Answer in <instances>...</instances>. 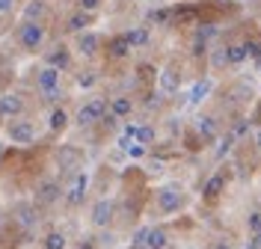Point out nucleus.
Returning <instances> with one entry per match:
<instances>
[{
  "instance_id": "obj_33",
  "label": "nucleus",
  "mask_w": 261,
  "mask_h": 249,
  "mask_svg": "<svg viewBox=\"0 0 261 249\" xmlns=\"http://www.w3.org/2000/svg\"><path fill=\"white\" fill-rule=\"evenodd\" d=\"M101 122H104L107 128H116V122H119V119H116L113 113H104V116H101Z\"/></svg>"
},
{
  "instance_id": "obj_27",
  "label": "nucleus",
  "mask_w": 261,
  "mask_h": 249,
  "mask_svg": "<svg viewBox=\"0 0 261 249\" xmlns=\"http://www.w3.org/2000/svg\"><path fill=\"white\" fill-rule=\"evenodd\" d=\"M122 146L128 149V154H130V157H143V154H146V149H143V146H137V143H130V140H125Z\"/></svg>"
},
{
  "instance_id": "obj_36",
  "label": "nucleus",
  "mask_w": 261,
  "mask_h": 249,
  "mask_svg": "<svg viewBox=\"0 0 261 249\" xmlns=\"http://www.w3.org/2000/svg\"><path fill=\"white\" fill-rule=\"evenodd\" d=\"M249 226H252L255 232H261V214H252V216H249Z\"/></svg>"
},
{
  "instance_id": "obj_32",
  "label": "nucleus",
  "mask_w": 261,
  "mask_h": 249,
  "mask_svg": "<svg viewBox=\"0 0 261 249\" xmlns=\"http://www.w3.org/2000/svg\"><path fill=\"white\" fill-rule=\"evenodd\" d=\"M12 9H15V0H0V15H6Z\"/></svg>"
},
{
  "instance_id": "obj_15",
  "label": "nucleus",
  "mask_w": 261,
  "mask_h": 249,
  "mask_svg": "<svg viewBox=\"0 0 261 249\" xmlns=\"http://www.w3.org/2000/svg\"><path fill=\"white\" fill-rule=\"evenodd\" d=\"M83 193H86V175H74V184H71V190H68V202L77 205V202L83 199Z\"/></svg>"
},
{
  "instance_id": "obj_11",
  "label": "nucleus",
  "mask_w": 261,
  "mask_h": 249,
  "mask_svg": "<svg viewBox=\"0 0 261 249\" xmlns=\"http://www.w3.org/2000/svg\"><path fill=\"white\" fill-rule=\"evenodd\" d=\"M110 214H113V205H110L107 199L95 202V208H92V219H95V226H107Z\"/></svg>"
},
{
  "instance_id": "obj_18",
  "label": "nucleus",
  "mask_w": 261,
  "mask_h": 249,
  "mask_svg": "<svg viewBox=\"0 0 261 249\" xmlns=\"http://www.w3.org/2000/svg\"><path fill=\"white\" fill-rule=\"evenodd\" d=\"M50 131H63L65 125H68V113H65L63 107H60V110H54V113H50Z\"/></svg>"
},
{
  "instance_id": "obj_39",
  "label": "nucleus",
  "mask_w": 261,
  "mask_h": 249,
  "mask_svg": "<svg viewBox=\"0 0 261 249\" xmlns=\"http://www.w3.org/2000/svg\"><path fill=\"white\" fill-rule=\"evenodd\" d=\"M81 249H92V246H89V243H83V246H81Z\"/></svg>"
},
{
  "instance_id": "obj_30",
  "label": "nucleus",
  "mask_w": 261,
  "mask_h": 249,
  "mask_svg": "<svg viewBox=\"0 0 261 249\" xmlns=\"http://www.w3.org/2000/svg\"><path fill=\"white\" fill-rule=\"evenodd\" d=\"M246 57H261V42H246Z\"/></svg>"
},
{
  "instance_id": "obj_9",
  "label": "nucleus",
  "mask_w": 261,
  "mask_h": 249,
  "mask_svg": "<svg viewBox=\"0 0 261 249\" xmlns=\"http://www.w3.org/2000/svg\"><path fill=\"white\" fill-rule=\"evenodd\" d=\"M130 110H134V101H130L128 95H116V98L110 101V113H113L116 119L130 116Z\"/></svg>"
},
{
  "instance_id": "obj_20",
  "label": "nucleus",
  "mask_w": 261,
  "mask_h": 249,
  "mask_svg": "<svg viewBox=\"0 0 261 249\" xmlns=\"http://www.w3.org/2000/svg\"><path fill=\"white\" fill-rule=\"evenodd\" d=\"M42 12H45V3H42V0L27 3V6H24V18H27V24H30L33 18H42Z\"/></svg>"
},
{
  "instance_id": "obj_42",
  "label": "nucleus",
  "mask_w": 261,
  "mask_h": 249,
  "mask_svg": "<svg viewBox=\"0 0 261 249\" xmlns=\"http://www.w3.org/2000/svg\"><path fill=\"white\" fill-rule=\"evenodd\" d=\"M258 66H261V57H258Z\"/></svg>"
},
{
  "instance_id": "obj_17",
  "label": "nucleus",
  "mask_w": 261,
  "mask_h": 249,
  "mask_svg": "<svg viewBox=\"0 0 261 249\" xmlns=\"http://www.w3.org/2000/svg\"><path fill=\"white\" fill-rule=\"evenodd\" d=\"M244 60H246L244 45H231V48H226V66H238V63H244Z\"/></svg>"
},
{
  "instance_id": "obj_26",
  "label": "nucleus",
  "mask_w": 261,
  "mask_h": 249,
  "mask_svg": "<svg viewBox=\"0 0 261 249\" xmlns=\"http://www.w3.org/2000/svg\"><path fill=\"white\" fill-rule=\"evenodd\" d=\"M214 33H217L214 27H199V30H196V42H202V45H205L208 39H214Z\"/></svg>"
},
{
  "instance_id": "obj_2",
  "label": "nucleus",
  "mask_w": 261,
  "mask_h": 249,
  "mask_svg": "<svg viewBox=\"0 0 261 249\" xmlns=\"http://www.w3.org/2000/svg\"><path fill=\"white\" fill-rule=\"evenodd\" d=\"M6 133H9V140L18 143V146H27V143L36 140V128H33V122H27V119H15V122H9Z\"/></svg>"
},
{
  "instance_id": "obj_25",
  "label": "nucleus",
  "mask_w": 261,
  "mask_h": 249,
  "mask_svg": "<svg viewBox=\"0 0 261 249\" xmlns=\"http://www.w3.org/2000/svg\"><path fill=\"white\" fill-rule=\"evenodd\" d=\"M45 249H65V237L63 234H48V237H45Z\"/></svg>"
},
{
  "instance_id": "obj_24",
  "label": "nucleus",
  "mask_w": 261,
  "mask_h": 249,
  "mask_svg": "<svg viewBox=\"0 0 261 249\" xmlns=\"http://www.w3.org/2000/svg\"><path fill=\"white\" fill-rule=\"evenodd\" d=\"M169 18H172L169 9H151V12H148V21H151V24H166Z\"/></svg>"
},
{
  "instance_id": "obj_19",
  "label": "nucleus",
  "mask_w": 261,
  "mask_h": 249,
  "mask_svg": "<svg viewBox=\"0 0 261 249\" xmlns=\"http://www.w3.org/2000/svg\"><path fill=\"white\" fill-rule=\"evenodd\" d=\"M128 50H130V45L119 36V39H113L110 42V57H116V60H122V57H128Z\"/></svg>"
},
{
  "instance_id": "obj_7",
  "label": "nucleus",
  "mask_w": 261,
  "mask_h": 249,
  "mask_svg": "<svg viewBox=\"0 0 261 249\" xmlns=\"http://www.w3.org/2000/svg\"><path fill=\"white\" fill-rule=\"evenodd\" d=\"M158 202H161L163 211H178V205H181V193L175 190V187H163L161 193H158Z\"/></svg>"
},
{
  "instance_id": "obj_21",
  "label": "nucleus",
  "mask_w": 261,
  "mask_h": 249,
  "mask_svg": "<svg viewBox=\"0 0 261 249\" xmlns=\"http://www.w3.org/2000/svg\"><path fill=\"white\" fill-rule=\"evenodd\" d=\"M223 175H214L211 181H208V187H205V196H208V199H217V196H220V190H223Z\"/></svg>"
},
{
  "instance_id": "obj_1",
  "label": "nucleus",
  "mask_w": 261,
  "mask_h": 249,
  "mask_svg": "<svg viewBox=\"0 0 261 249\" xmlns=\"http://www.w3.org/2000/svg\"><path fill=\"white\" fill-rule=\"evenodd\" d=\"M18 42H21V48L24 50H36L42 42H45V27L39 24V21H24L21 24V30H18Z\"/></svg>"
},
{
  "instance_id": "obj_41",
  "label": "nucleus",
  "mask_w": 261,
  "mask_h": 249,
  "mask_svg": "<svg viewBox=\"0 0 261 249\" xmlns=\"http://www.w3.org/2000/svg\"><path fill=\"white\" fill-rule=\"evenodd\" d=\"M246 3H255V0H246Z\"/></svg>"
},
{
  "instance_id": "obj_37",
  "label": "nucleus",
  "mask_w": 261,
  "mask_h": 249,
  "mask_svg": "<svg viewBox=\"0 0 261 249\" xmlns=\"http://www.w3.org/2000/svg\"><path fill=\"white\" fill-rule=\"evenodd\" d=\"M249 246H252V249H261V232L252 237V243H249Z\"/></svg>"
},
{
  "instance_id": "obj_35",
  "label": "nucleus",
  "mask_w": 261,
  "mask_h": 249,
  "mask_svg": "<svg viewBox=\"0 0 261 249\" xmlns=\"http://www.w3.org/2000/svg\"><path fill=\"white\" fill-rule=\"evenodd\" d=\"M246 128H249L246 122H238V125H234V133H231V136H244V133H246Z\"/></svg>"
},
{
  "instance_id": "obj_16",
  "label": "nucleus",
  "mask_w": 261,
  "mask_h": 249,
  "mask_svg": "<svg viewBox=\"0 0 261 249\" xmlns=\"http://www.w3.org/2000/svg\"><path fill=\"white\" fill-rule=\"evenodd\" d=\"M122 39L128 42L130 48H134V45H146L148 42V30L146 27H134V30H128V33H122Z\"/></svg>"
},
{
  "instance_id": "obj_12",
  "label": "nucleus",
  "mask_w": 261,
  "mask_h": 249,
  "mask_svg": "<svg viewBox=\"0 0 261 249\" xmlns=\"http://www.w3.org/2000/svg\"><path fill=\"white\" fill-rule=\"evenodd\" d=\"M143 243H146L148 249H163V246H166V234H163L161 229H146Z\"/></svg>"
},
{
  "instance_id": "obj_10",
  "label": "nucleus",
  "mask_w": 261,
  "mask_h": 249,
  "mask_svg": "<svg viewBox=\"0 0 261 249\" xmlns=\"http://www.w3.org/2000/svg\"><path fill=\"white\" fill-rule=\"evenodd\" d=\"M39 86H42L45 92L57 89V86H60V71H57V68H50V66H45L42 71H39Z\"/></svg>"
},
{
  "instance_id": "obj_6",
  "label": "nucleus",
  "mask_w": 261,
  "mask_h": 249,
  "mask_svg": "<svg viewBox=\"0 0 261 249\" xmlns=\"http://www.w3.org/2000/svg\"><path fill=\"white\" fill-rule=\"evenodd\" d=\"M68 63H71V53H68V48H65V45H57V48L48 53V66L57 68V71L68 68Z\"/></svg>"
},
{
  "instance_id": "obj_31",
  "label": "nucleus",
  "mask_w": 261,
  "mask_h": 249,
  "mask_svg": "<svg viewBox=\"0 0 261 249\" xmlns=\"http://www.w3.org/2000/svg\"><path fill=\"white\" fill-rule=\"evenodd\" d=\"M137 136H140V143H151V140H154V131H151V128H140Z\"/></svg>"
},
{
  "instance_id": "obj_13",
  "label": "nucleus",
  "mask_w": 261,
  "mask_h": 249,
  "mask_svg": "<svg viewBox=\"0 0 261 249\" xmlns=\"http://www.w3.org/2000/svg\"><path fill=\"white\" fill-rule=\"evenodd\" d=\"M196 131L202 133V140H214L217 136V125H214L211 116H199L196 119Z\"/></svg>"
},
{
  "instance_id": "obj_29",
  "label": "nucleus",
  "mask_w": 261,
  "mask_h": 249,
  "mask_svg": "<svg viewBox=\"0 0 261 249\" xmlns=\"http://www.w3.org/2000/svg\"><path fill=\"white\" fill-rule=\"evenodd\" d=\"M77 3H81V12H86V15L95 12L98 6H101V0H77Z\"/></svg>"
},
{
  "instance_id": "obj_8",
  "label": "nucleus",
  "mask_w": 261,
  "mask_h": 249,
  "mask_svg": "<svg viewBox=\"0 0 261 249\" xmlns=\"http://www.w3.org/2000/svg\"><path fill=\"white\" fill-rule=\"evenodd\" d=\"M57 196H60V184L57 181H42L39 184V193H36V202H39V205H50Z\"/></svg>"
},
{
  "instance_id": "obj_23",
  "label": "nucleus",
  "mask_w": 261,
  "mask_h": 249,
  "mask_svg": "<svg viewBox=\"0 0 261 249\" xmlns=\"http://www.w3.org/2000/svg\"><path fill=\"white\" fill-rule=\"evenodd\" d=\"M211 92V80H202V83H196L193 86V92H190V101H202L205 95Z\"/></svg>"
},
{
  "instance_id": "obj_4",
  "label": "nucleus",
  "mask_w": 261,
  "mask_h": 249,
  "mask_svg": "<svg viewBox=\"0 0 261 249\" xmlns=\"http://www.w3.org/2000/svg\"><path fill=\"white\" fill-rule=\"evenodd\" d=\"M21 110H24V101L18 98V95H12V92L0 95V116L15 119V116H21Z\"/></svg>"
},
{
  "instance_id": "obj_34",
  "label": "nucleus",
  "mask_w": 261,
  "mask_h": 249,
  "mask_svg": "<svg viewBox=\"0 0 261 249\" xmlns=\"http://www.w3.org/2000/svg\"><path fill=\"white\" fill-rule=\"evenodd\" d=\"M214 66H226V50H220V53H214Z\"/></svg>"
},
{
  "instance_id": "obj_3",
  "label": "nucleus",
  "mask_w": 261,
  "mask_h": 249,
  "mask_svg": "<svg viewBox=\"0 0 261 249\" xmlns=\"http://www.w3.org/2000/svg\"><path fill=\"white\" fill-rule=\"evenodd\" d=\"M107 113V101L104 98H89L77 110V122L81 125H92V122H101V116Z\"/></svg>"
},
{
  "instance_id": "obj_5",
  "label": "nucleus",
  "mask_w": 261,
  "mask_h": 249,
  "mask_svg": "<svg viewBox=\"0 0 261 249\" xmlns=\"http://www.w3.org/2000/svg\"><path fill=\"white\" fill-rule=\"evenodd\" d=\"M98 48H101V39H98L95 33H89V30H86V33L77 36V50H81L83 57H95Z\"/></svg>"
},
{
  "instance_id": "obj_40",
  "label": "nucleus",
  "mask_w": 261,
  "mask_h": 249,
  "mask_svg": "<svg viewBox=\"0 0 261 249\" xmlns=\"http://www.w3.org/2000/svg\"><path fill=\"white\" fill-rule=\"evenodd\" d=\"M217 249H228V246H217Z\"/></svg>"
},
{
  "instance_id": "obj_38",
  "label": "nucleus",
  "mask_w": 261,
  "mask_h": 249,
  "mask_svg": "<svg viewBox=\"0 0 261 249\" xmlns=\"http://www.w3.org/2000/svg\"><path fill=\"white\" fill-rule=\"evenodd\" d=\"M255 146H258V151H261V131L255 133Z\"/></svg>"
},
{
  "instance_id": "obj_28",
  "label": "nucleus",
  "mask_w": 261,
  "mask_h": 249,
  "mask_svg": "<svg viewBox=\"0 0 261 249\" xmlns=\"http://www.w3.org/2000/svg\"><path fill=\"white\" fill-rule=\"evenodd\" d=\"M60 160H63V163H74V160H77V151L71 149V146H65V149L60 151Z\"/></svg>"
},
{
  "instance_id": "obj_22",
  "label": "nucleus",
  "mask_w": 261,
  "mask_h": 249,
  "mask_svg": "<svg viewBox=\"0 0 261 249\" xmlns=\"http://www.w3.org/2000/svg\"><path fill=\"white\" fill-rule=\"evenodd\" d=\"M95 83H98L95 71H81V74H77V86H81V89H92Z\"/></svg>"
},
{
  "instance_id": "obj_14",
  "label": "nucleus",
  "mask_w": 261,
  "mask_h": 249,
  "mask_svg": "<svg viewBox=\"0 0 261 249\" xmlns=\"http://www.w3.org/2000/svg\"><path fill=\"white\" fill-rule=\"evenodd\" d=\"M86 27H89V15L86 12H74V15L68 18V27L65 30H71V33H86Z\"/></svg>"
}]
</instances>
